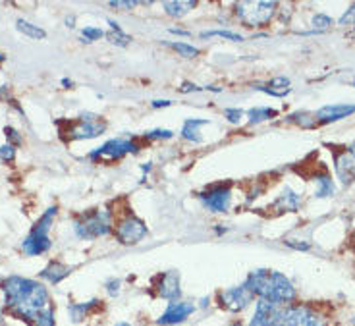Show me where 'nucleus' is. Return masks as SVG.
Returning <instances> with one entry per match:
<instances>
[{
  "mask_svg": "<svg viewBox=\"0 0 355 326\" xmlns=\"http://www.w3.org/2000/svg\"><path fill=\"white\" fill-rule=\"evenodd\" d=\"M2 289L6 294V305L10 311L29 323H33L45 309L50 307L47 288L35 280L10 276L4 280Z\"/></svg>",
  "mask_w": 355,
  "mask_h": 326,
  "instance_id": "f257e3e1",
  "label": "nucleus"
},
{
  "mask_svg": "<svg viewBox=\"0 0 355 326\" xmlns=\"http://www.w3.org/2000/svg\"><path fill=\"white\" fill-rule=\"evenodd\" d=\"M245 284L259 299H267L278 305H291V301L296 299V288L291 280L278 271L257 269L249 272Z\"/></svg>",
  "mask_w": 355,
  "mask_h": 326,
  "instance_id": "f03ea898",
  "label": "nucleus"
},
{
  "mask_svg": "<svg viewBox=\"0 0 355 326\" xmlns=\"http://www.w3.org/2000/svg\"><path fill=\"white\" fill-rule=\"evenodd\" d=\"M57 216V207H50L47 209V213L41 216L37 220V224L33 226V230L28 233V238L21 243V249L29 257H37V255H43L50 249V238H48V230H50V224Z\"/></svg>",
  "mask_w": 355,
  "mask_h": 326,
  "instance_id": "7ed1b4c3",
  "label": "nucleus"
},
{
  "mask_svg": "<svg viewBox=\"0 0 355 326\" xmlns=\"http://www.w3.org/2000/svg\"><path fill=\"white\" fill-rule=\"evenodd\" d=\"M278 8V2H267V0H257V2H240L236 4V14L245 26L257 28L269 23Z\"/></svg>",
  "mask_w": 355,
  "mask_h": 326,
  "instance_id": "20e7f679",
  "label": "nucleus"
},
{
  "mask_svg": "<svg viewBox=\"0 0 355 326\" xmlns=\"http://www.w3.org/2000/svg\"><path fill=\"white\" fill-rule=\"evenodd\" d=\"M77 238L81 240H95L111 232V213L106 211H95L77 218L74 224Z\"/></svg>",
  "mask_w": 355,
  "mask_h": 326,
  "instance_id": "39448f33",
  "label": "nucleus"
},
{
  "mask_svg": "<svg viewBox=\"0 0 355 326\" xmlns=\"http://www.w3.org/2000/svg\"><path fill=\"white\" fill-rule=\"evenodd\" d=\"M288 305H278L267 299H257L255 313H253L249 326H282L286 317Z\"/></svg>",
  "mask_w": 355,
  "mask_h": 326,
  "instance_id": "423d86ee",
  "label": "nucleus"
},
{
  "mask_svg": "<svg viewBox=\"0 0 355 326\" xmlns=\"http://www.w3.org/2000/svg\"><path fill=\"white\" fill-rule=\"evenodd\" d=\"M255 299V294H253L249 286L243 282L242 286H234V288L222 289L218 294V303L220 307L226 309V311H232V313H238V311H243L245 307H249Z\"/></svg>",
  "mask_w": 355,
  "mask_h": 326,
  "instance_id": "0eeeda50",
  "label": "nucleus"
},
{
  "mask_svg": "<svg viewBox=\"0 0 355 326\" xmlns=\"http://www.w3.org/2000/svg\"><path fill=\"white\" fill-rule=\"evenodd\" d=\"M282 326H327V323L307 305H288Z\"/></svg>",
  "mask_w": 355,
  "mask_h": 326,
  "instance_id": "6e6552de",
  "label": "nucleus"
},
{
  "mask_svg": "<svg viewBox=\"0 0 355 326\" xmlns=\"http://www.w3.org/2000/svg\"><path fill=\"white\" fill-rule=\"evenodd\" d=\"M116 236H118V240L124 245H135V243L141 242L147 236V226L137 216L128 215L124 220L118 222Z\"/></svg>",
  "mask_w": 355,
  "mask_h": 326,
  "instance_id": "1a4fd4ad",
  "label": "nucleus"
},
{
  "mask_svg": "<svg viewBox=\"0 0 355 326\" xmlns=\"http://www.w3.org/2000/svg\"><path fill=\"white\" fill-rule=\"evenodd\" d=\"M128 153H137V145L131 143L128 140H111L106 141L104 145H101L99 149H95L93 153H89V159L97 160V159H122L124 155Z\"/></svg>",
  "mask_w": 355,
  "mask_h": 326,
  "instance_id": "9d476101",
  "label": "nucleus"
},
{
  "mask_svg": "<svg viewBox=\"0 0 355 326\" xmlns=\"http://www.w3.org/2000/svg\"><path fill=\"white\" fill-rule=\"evenodd\" d=\"M104 130H106V124L99 120V116L87 112V114H81L79 124L70 130V137L72 140H93V137H99Z\"/></svg>",
  "mask_w": 355,
  "mask_h": 326,
  "instance_id": "9b49d317",
  "label": "nucleus"
},
{
  "mask_svg": "<svg viewBox=\"0 0 355 326\" xmlns=\"http://www.w3.org/2000/svg\"><path fill=\"white\" fill-rule=\"evenodd\" d=\"M201 203L213 213H226L232 203V191H230V187L224 186L209 189L207 193H201Z\"/></svg>",
  "mask_w": 355,
  "mask_h": 326,
  "instance_id": "f8f14e48",
  "label": "nucleus"
},
{
  "mask_svg": "<svg viewBox=\"0 0 355 326\" xmlns=\"http://www.w3.org/2000/svg\"><path fill=\"white\" fill-rule=\"evenodd\" d=\"M193 311H195V305L189 303V301H170L166 311L160 315V318L157 323L162 326L180 325V323H184Z\"/></svg>",
  "mask_w": 355,
  "mask_h": 326,
  "instance_id": "ddd939ff",
  "label": "nucleus"
},
{
  "mask_svg": "<svg viewBox=\"0 0 355 326\" xmlns=\"http://www.w3.org/2000/svg\"><path fill=\"white\" fill-rule=\"evenodd\" d=\"M157 291H159L160 298L176 301L180 298V294H182V289H180V274L176 271L160 274L159 280H157Z\"/></svg>",
  "mask_w": 355,
  "mask_h": 326,
  "instance_id": "4468645a",
  "label": "nucleus"
},
{
  "mask_svg": "<svg viewBox=\"0 0 355 326\" xmlns=\"http://www.w3.org/2000/svg\"><path fill=\"white\" fill-rule=\"evenodd\" d=\"M334 170H336L338 180L344 186H352L355 182V159L352 153H338L334 157Z\"/></svg>",
  "mask_w": 355,
  "mask_h": 326,
  "instance_id": "2eb2a0df",
  "label": "nucleus"
},
{
  "mask_svg": "<svg viewBox=\"0 0 355 326\" xmlns=\"http://www.w3.org/2000/svg\"><path fill=\"white\" fill-rule=\"evenodd\" d=\"M352 114H355V104H328V106H323L315 114V118H317V122H323V124H330V122L347 118Z\"/></svg>",
  "mask_w": 355,
  "mask_h": 326,
  "instance_id": "dca6fc26",
  "label": "nucleus"
},
{
  "mask_svg": "<svg viewBox=\"0 0 355 326\" xmlns=\"http://www.w3.org/2000/svg\"><path fill=\"white\" fill-rule=\"evenodd\" d=\"M299 207H301V195L296 193L291 187H286L282 195L274 201V209L278 213H296Z\"/></svg>",
  "mask_w": 355,
  "mask_h": 326,
  "instance_id": "f3484780",
  "label": "nucleus"
},
{
  "mask_svg": "<svg viewBox=\"0 0 355 326\" xmlns=\"http://www.w3.org/2000/svg\"><path fill=\"white\" fill-rule=\"evenodd\" d=\"M255 89H259L262 93L282 99V97H286V95L291 91V82L288 77H274V79H271L267 85H259V87H255Z\"/></svg>",
  "mask_w": 355,
  "mask_h": 326,
  "instance_id": "a211bd4d",
  "label": "nucleus"
},
{
  "mask_svg": "<svg viewBox=\"0 0 355 326\" xmlns=\"http://www.w3.org/2000/svg\"><path fill=\"white\" fill-rule=\"evenodd\" d=\"M162 8L170 18H184L186 14L195 8V2L193 0H164Z\"/></svg>",
  "mask_w": 355,
  "mask_h": 326,
  "instance_id": "6ab92c4d",
  "label": "nucleus"
},
{
  "mask_svg": "<svg viewBox=\"0 0 355 326\" xmlns=\"http://www.w3.org/2000/svg\"><path fill=\"white\" fill-rule=\"evenodd\" d=\"M209 120H201V118H191V120H187L184 124V128H182V137L186 141H191V143H201L203 137H201V133H199V128L201 126H207Z\"/></svg>",
  "mask_w": 355,
  "mask_h": 326,
  "instance_id": "aec40b11",
  "label": "nucleus"
},
{
  "mask_svg": "<svg viewBox=\"0 0 355 326\" xmlns=\"http://www.w3.org/2000/svg\"><path fill=\"white\" fill-rule=\"evenodd\" d=\"M70 272H72V269L64 267L62 262H50L47 269H43L41 276L45 280H48L50 284H58V282H62L66 276H70Z\"/></svg>",
  "mask_w": 355,
  "mask_h": 326,
  "instance_id": "412c9836",
  "label": "nucleus"
},
{
  "mask_svg": "<svg viewBox=\"0 0 355 326\" xmlns=\"http://www.w3.org/2000/svg\"><path fill=\"white\" fill-rule=\"evenodd\" d=\"M315 184H317V191H315L317 199H327V197H332L336 193V186H334L332 178L328 176V174L315 176Z\"/></svg>",
  "mask_w": 355,
  "mask_h": 326,
  "instance_id": "4be33fe9",
  "label": "nucleus"
},
{
  "mask_svg": "<svg viewBox=\"0 0 355 326\" xmlns=\"http://www.w3.org/2000/svg\"><path fill=\"white\" fill-rule=\"evenodd\" d=\"M108 26H111V31H108V33H104L106 39H108L113 45H118V47H128L131 41L130 35H126V33L122 31L120 26H118L114 19H108Z\"/></svg>",
  "mask_w": 355,
  "mask_h": 326,
  "instance_id": "5701e85b",
  "label": "nucleus"
},
{
  "mask_svg": "<svg viewBox=\"0 0 355 326\" xmlns=\"http://www.w3.org/2000/svg\"><path fill=\"white\" fill-rule=\"evenodd\" d=\"M16 28H18L19 33H23V35L29 39H35V41L47 37L45 29H41L39 26L31 23V21H26V19H18V21H16Z\"/></svg>",
  "mask_w": 355,
  "mask_h": 326,
  "instance_id": "b1692460",
  "label": "nucleus"
},
{
  "mask_svg": "<svg viewBox=\"0 0 355 326\" xmlns=\"http://www.w3.org/2000/svg\"><path fill=\"white\" fill-rule=\"evenodd\" d=\"M274 116H276V111H274V108H269V106H255V108H249V111H247L249 124H261V122L271 120Z\"/></svg>",
  "mask_w": 355,
  "mask_h": 326,
  "instance_id": "393cba45",
  "label": "nucleus"
},
{
  "mask_svg": "<svg viewBox=\"0 0 355 326\" xmlns=\"http://www.w3.org/2000/svg\"><path fill=\"white\" fill-rule=\"evenodd\" d=\"M97 299H93V301H87V303H72L70 307H68V311H70V315H72V318H74L75 323H79L81 318H85V315H89L91 311H93L95 307H97Z\"/></svg>",
  "mask_w": 355,
  "mask_h": 326,
  "instance_id": "a878e982",
  "label": "nucleus"
},
{
  "mask_svg": "<svg viewBox=\"0 0 355 326\" xmlns=\"http://www.w3.org/2000/svg\"><path fill=\"white\" fill-rule=\"evenodd\" d=\"M288 120L298 124L301 128H315L317 126V118L315 114H309V112H294L288 116Z\"/></svg>",
  "mask_w": 355,
  "mask_h": 326,
  "instance_id": "bb28decb",
  "label": "nucleus"
},
{
  "mask_svg": "<svg viewBox=\"0 0 355 326\" xmlns=\"http://www.w3.org/2000/svg\"><path fill=\"white\" fill-rule=\"evenodd\" d=\"M201 37H222L228 39V41H234V43H240L243 41V37L240 33H234V31H228V29H215V31H203Z\"/></svg>",
  "mask_w": 355,
  "mask_h": 326,
  "instance_id": "cd10ccee",
  "label": "nucleus"
},
{
  "mask_svg": "<svg viewBox=\"0 0 355 326\" xmlns=\"http://www.w3.org/2000/svg\"><path fill=\"white\" fill-rule=\"evenodd\" d=\"M33 326H57V320H55V309L48 307L45 309L41 315H39L33 323H31Z\"/></svg>",
  "mask_w": 355,
  "mask_h": 326,
  "instance_id": "c85d7f7f",
  "label": "nucleus"
},
{
  "mask_svg": "<svg viewBox=\"0 0 355 326\" xmlns=\"http://www.w3.org/2000/svg\"><path fill=\"white\" fill-rule=\"evenodd\" d=\"M170 47L180 52V56H186V58H195L199 55V48L193 45H187V43H169Z\"/></svg>",
  "mask_w": 355,
  "mask_h": 326,
  "instance_id": "c756f323",
  "label": "nucleus"
},
{
  "mask_svg": "<svg viewBox=\"0 0 355 326\" xmlns=\"http://www.w3.org/2000/svg\"><path fill=\"white\" fill-rule=\"evenodd\" d=\"M330 26H334V19L327 16V14H317L313 18V28L317 29V31H327Z\"/></svg>",
  "mask_w": 355,
  "mask_h": 326,
  "instance_id": "7c9ffc66",
  "label": "nucleus"
},
{
  "mask_svg": "<svg viewBox=\"0 0 355 326\" xmlns=\"http://www.w3.org/2000/svg\"><path fill=\"white\" fill-rule=\"evenodd\" d=\"M81 35H84V39L87 43H93L97 39L104 37V31L99 28H85L84 31H81Z\"/></svg>",
  "mask_w": 355,
  "mask_h": 326,
  "instance_id": "2f4dec72",
  "label": "nucleus"
},
{
  "mask_svg": "<svg viewBox=\"0 0 355 326\" xmlns=\"http://www.w3.org/2000/svg\"><path fill=\"white\" fill-rule=\"evenodd\" d=\"M338 26H355V2L344 12V16L338 19Z\"/></svg>",
  "mask_w": 355,
  "mask_h": 326,
  "instance_id": "473e14b6",
  "label": "nucleus"
},
{
  "mask_svg": "<svg viewBox=\"0 0 355 326\" xmlns=\"http://www.w3.org/2000/svg\"><path fill=\"white\" fill-rule=\"evenodd\" d=\"M14 157H16V149H14L12 143H6V145L0 147V159L4 160V162H12Z\"/></svg>",
  "mask_w": 355,
  "mask_h": 326,
  "instance_id": "72a5a7b5",
  "label": "nucleus"
},
{
  "mask_svg": "<svg viewBox=\"0 0 355 326\" xmlns=\"http://www.w3.org/2000/svg\"><path fill=\"white\" fill-rule=\"evenodd\" d=\"M172 135H174V133L170 130H153L145 133L147 140H170Z\"/></svg>",
  "mask_w": 355,
  "mask_h": 326,
  "instance_id": "f704fd0d",
  "label": "nucleus"
},
{
  "mask_svg": "<svg viewBox=\"0 0 355 326\" xmlns=\"http://www.w3.org/2000/svg\"><path fill=\"white\" fill-rule=\"evenodd\" d=\"M224 116L228 118L230 124H240L243 118V111H240V108H226Z\"/></svg>",
  "mask_w": 355,
  "mask_h": 326,
  "instance_id": "c9c22d12",
  "label": "nucleus"
},
{
  "mask_svg": "<svg viewBox=\"0 0 355 326\" xmlns=\"http://www.w3.org/2000/svg\"><path fill=\"white\" fill-rule=\"evenodd\" d=\"M106 291H108L111 298H116V296L120 294V280H108V282H106Z\"/></svg>",
  "mask_w": 355,
  "mask_h": 326,
  "instance_id": "e433bc0d",
  "label": "nucleus"
},
{
  "mask_svg": "<svg viewBox=\"0 0 355 326\" xmlns=\"http://www.w3.org/2000/svg\"><path fill=\"white\" fill-rule=\"evenodd\" d=\"M108 6L111 8H133V6H137V2H133V0H113V2H108Z\"/></svg>",
  "mask_w": 355,
  "mask_h": 326,
  "instance_id": "4c0bfd02",
  "label": "nucleus"
},
{
  "mask_svg": "<svg viewBox=\"0 0 355 326\" xmlns=\"http://www.w3.org/2000/svg\"><path fill=\"white\" fill-rule=\"evenodd\" d=\"M4 133H6V137L12 141V145H19V143H21V135H19L18 131L14 130V128H6Z\"/></svg>",
  "mask_w": 355,
  "mask_h": 326,
  "instance_id": "58836bf2",
  "label": "nucleus"
},
{
  "mask_svg": "<svg viewBox=\"0 0 355 326\" xmlns=\"http://www.w3.org/2000/svg\"><path fill=\"white\" fill-rule=\"evenodd\" d=\"M201 89H203V87H197V85H193V84H184L182 87H180V91H182V93H189V91H201Z\"/></svg>",
  "mask_w": 355,
  "mask_h": 326,
  "instance_id": "ea45409f",
  "label": "nucleus"
},
{
  "mask_svg": "<svg viewBox=\"0 0 355 326\" xmlns=\"http://www.w3.org/2000/svg\"><path fill=\"white\" fill-rule=\"evenodd\" d=\"M153 108H160V106H170L172 104V101H153Z\"/></svg>",
  "mask_w": 355,
  "mask_h": 326,
  "instance_id": "a19ab883",
  "label": "nucleus"
},
{
  "mask_svg": "<svg viewBox=\"0 0 355 326\" xmlns=\"http://www.w3.org/2000/svg\"><path fill=\"white\" fill-rule=\"evenodd\" d=\"M170 33H174V35H184V37L189 35V31H184V29H178V28L170 29Z\"/></svg>",
  "mask_w": 355,
  "mask_h": 326,
  "instance_id": "79ce46f5",
  "label": "nucleus"
},
{
  "mask_svg": "<svg viewBox=\"0 0 355 326\" xmlns=\"http://www.w3.org/2000/svg\"><path fill=\"white\" fill-rule=\"evenodd\" d=\"M74 21H75V18H66V23H68V28H74Z\"/></svg>",
  "mask_w": 355,
  "mask_h": 326,
  "instance_id": "37998d69",
  "label": "nucleus"
},
{
  "mask_svg": "<svg viewBox=\"0 0 355 326\" xmlns=\"http://www.w3.org/2000/svg\"><path fill=\"white\" fill-rule=\"evenodd\" d=\"M349 153H352V157H354V159H355V141H354V143H352V145H349Z\"/></svg>",
  "mask_w": 355,
  "mask_h": 326,
  "instance_id": "c03bdc74",
  "label": "nucleus"
},
{
  "mask_svg": "<svg viewBox=\"0 0 355 326\" xmlns=\"http://www.w3.org/2000/svg\"><path fill=\"white\" fill-rule=\"evenodd\" d=\"M62 85H66V87H72V82H70V79H62Z\"/></svg>",
  "mask_w": 355,
  "mask_h": 326,
  "instance_id": "a18cd8bd",
  "label": "nucleus"
},
{
  "mask_svg": "<svg viewBox=\"0 0 355 326\" xmlns=\"http://www.w3.org/2000/svg\"><path fill=\"white\" fill-rule=\"evenodd\" d=\"M116 326H131V325H130V323H118Z\"/></svg>",
  "mask_w": 355,
  "mask_h": 326,
  "instance_id": "49530a36",
  "label": "nucleus"
},
{
  "mask_svg": "<svg viewBox=\"0 0 355 326\" xmlns=\"http://www.w3.org/2000/svg\"><path fill=\"white\" fill-rule=\"evenodd\" d=\"M2 62H4V55L0 52V64H2Z\"/></svg>",
  "mask_w": 355,
  "mask_h": 326,
  "instance_id": "de8ad7c7",
  "label": "nucleus"
},
{
  "mask_svg": "<svg viewBox=\"0 0 355 326\" xmlns=\"http://www.w3.org/2000/svg\"><path fill=\"white\" fill-rule=\"evenodd\" d=\"M230 326H243L242 323H234V325H230Z\"/></svg>",
  "mask_w": 355,
  "mask_h": 326,
  "instance_id": "09e8293b",
  "label": "nucleus"
},
{
  "mask_svg": "<svg viewBox=\"0 0 355 326\" xmlns=\"http://www.w3.org/2000/svg\"><path fill=\"white\" fill-rule=\"evenodd\" d=\"M354 87H355V79H354Z\"/></svg>",
  "mask_w": 355,
  "mask_h": 326,
  "instance_id": "8fccbe9b",
  "label": "nucleus"
},
{
  "mask_svg": "<svg viewBox=\"0 0 355 326\" xmlns=\"http://www.w3.org/2000/svg\"><path fill=\"white\" fill-rule=\"evenodd\" d=\"M354 323H355V320H354Z\"/></svg>",
  "mask_w": 355,
  "mask_h": 326,
  "instance_id": "3c124183",
  "label": "nucleus"
}]
</instances>
